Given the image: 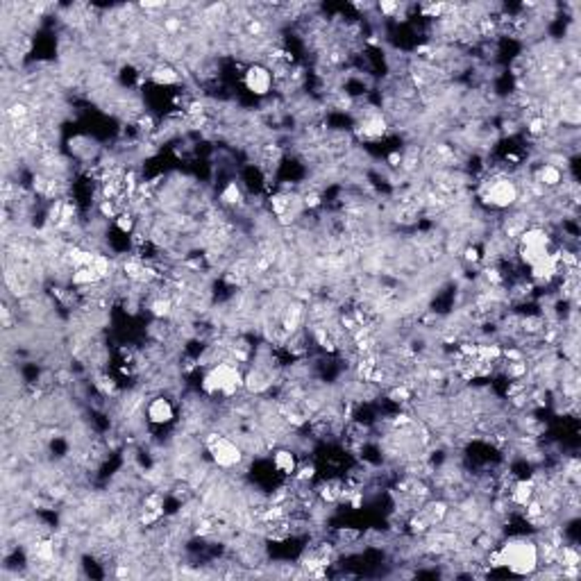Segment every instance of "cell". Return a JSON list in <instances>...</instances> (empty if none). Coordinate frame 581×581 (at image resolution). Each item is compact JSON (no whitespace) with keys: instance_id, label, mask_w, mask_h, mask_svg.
<instances>
[{"instance_id":"5","label":"cell","mask_w":581,"mask_h":581,"mask_svg":"<svg viewBox=\"0 0 581 581\" xmlns=\"http://www.w3.org/2000/svg\"><path fill=\"white\" fill-rule=\"evenodd\" d=\"M143 418L151 427L164 430L171 427L177 418V407L167 393H155L143 402Z\"/></svg>"},{"instance_id":"4","label":"cell","mask_w":581,"mask_h":581,"mask_svg":"<svg viewBox=\"0 0 581 581\" xmlns=\"http://www.w3.org/2000/svg\"><path fill=\"white\" fill-rule=\"evenodd\" d=\"M241 84L254 98L266 100L273 96L275 91V78H273V71L266 66L264 62H250L244 66L241 73Z\"/></svg>"},{"instance_id":"7","label":"cell","mask_w":581,"mask_h":581,"mask_svg":"<svg viewBox=\"0 0 581 581\" xmlns=\"http://www.w3.org/2000/svg\"><path fill=\"white\" fill-rule=\"evenodd\" d=\"M298 463H300V454H298L290 445H280L277 450H273V454H270V466H273V470L284 479H290L296 475Z\"/></svg>"},{"instance_id":"6","label":"cell","mask_w":581,"mask_h":581,"mask_svg":"<svg viewBox=\"0 0 581 581\" xmlns=\"http://www.w3.org/2000/svg\"><path fill=\"white\" fill-rule=\"evenodd\" d=\"M148 80L159 89H175L182 84V73L173 62L159 59V62L148 71Z\"/></svg>"},{"instance_id":"1","label":"cell","mask_w":581,"mask_h":581,"mask_svg":"<svg viewBox=\"0 0 581 581\" xmlns=\"http://www.w3.org/2000/svg\"><path fill=\"white\" fill-rule=\"evenodd\" d=\"M486 568H504L511 575L534 577L540 570V552L534 536H511L500 540L495 550L484 556Z\"/></svg>"},{"instance_id":"2","label":"cell","mask_w":581,"mask_h":581,"mask_svg":"<svg viewBox=\"0 0 581 581\" xmlns=\"http://www.w3.org/2000/svg\"><path fill=\"white\" fill-rule=\"evenodd\" d=\"M200 389L207 398L229 402L244 393V366H239L236 361H218L213 366H207L203 379H200Z\"/></svg>"},{"instance_id":"3","label":"cell","mask_w":581,"mask_h":581,"mask_svg":"<svg viewBox=\"0 0 581 581\" xmlns=\"http://www.w3.org/2000/svg\"><path fill=\"white\" fill-rule=\"evenodd\" d=\"M203 445L207 447L209 459H212L213 466L223 472H232L236 470V468H241V463L248 457L244 447H241V443L232 441L223 431H209Z\"/></svg>"},{"instance_id":"8","label":"cell","mask_w":581,"mask_h":581,"mask_svg":"<svg viewBox=\"0 0 581 581\" xmlns=\"http://www.w3.org/2000/svg\"><path fill=\"white\" fill-rule=\"evenodd\" d=\"M221 205L228 209H241L248 205V193H245V187L241 182L229 180L225 182L223 189H221V196H218Z\"/></svg>"}]
</instances>
